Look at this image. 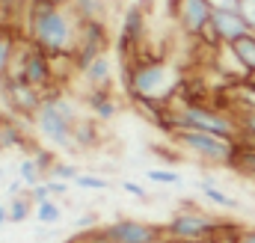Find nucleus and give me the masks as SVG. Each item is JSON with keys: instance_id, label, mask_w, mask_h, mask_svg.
Instances as JSON below:
<instances>
[{"instance_id": "nucleus-1", "label": "nucleus", "mask_w": 255, "mask_h": 243, "mask_svg": "<svg viewBox=\"0 0 255 243\" xmlns=\"http://www.w3.org/2000/svg\"><path fill=\"white\" fill-rule=\"evenodd\" d=\"M24 39L48 57H71L77 48V18L68 0H30L24 6Z\"/></svg>"}, {"instance_id": "nucleus-2", "label": "nucleus", "mask_w": 255, "mask_h": 243, "mask_svg": "<svg viewBox=\"0 0 255 243\" xmlns=\"http://www.w3.org/2000/svg\"><path fill=\"white\" fill-rule=\"evenodd\" d=\"M77 119H80V113H77L74 101L65 95L63 83H54V86L45 92V98H42V107H39V113H36V119H33V127H36V133H39L42 139H48L51 145L77 154V151H74V139H71V130H74Z\"/></svg>"}, {"instance_id": "nucleus-3", "label": "nucleus", "mask_w": 255, "mask_h": 243, "mask_svg": "<svg viewBox=\"0 0 255 243\" xmlns=\"http://www.w3.org/2000/svg\"><path fill=\"white\" fill-rule=\"evenodd\" d=\"M241 229H244V223H238V220H229V217H220V214H208V211L196 208L193 202H184V208H178L166 220L163 235L175 243H187V241H214L220 235L238 238Z\"/></svg>"}, {"instance_id": "nucleus-4", "label": "nucleus", "mask_w": 255, "mask_h": 243, "mask_svg": "<svg viewBox=\"0 0 255 243\" xmlns=\"http://www.w3.org/2000/svg\"><path fill=\"white\" fill-rule=\"evenodd\" d=\"M169 113H172L175 130H205V133L241 139L235 113L220 110L211 101H202V104H169Z\"/></svg>"}, {"instance_id": "nucleus-5", "label": "nucleus", "mask_w": 255, "mask_h": 243, "mask_svg": "<svg viewBox=\"0 0 255 243\" xmlns=\"http://www.w3.org/2000/svg\"><path fill=\"white\" fill-rule=\"evenodd\" d=\"M169 139L181 151L193 154L196 160H202L208 166H232V160L238 154V142H241V139H229V136H217V133H205V130H175Z\"/></svg>"}, {"instance_id": "nucleus-6", "label": "nucleus", "mask_w": 255, "mask_h": 243, "mask_svg": "<svg viewBox=\"0 0 255 243\" xmlns=\"http://www.w3.org/2000/svg\"><path fill=\"white\" fill-rule=\"evenodd\" d=\"M9 77L24 80L27 86L39 89L42 95H45L54 83H60V80H57V71H54V60H51L45 51H39L36 45H30L27 39H21L18 51H15V60H12V71H9Z\"/></svg>"}, {"instance_id": "nucleus-7", "label": "nucleus", "mask_w": 255, "mask_h": 243, "mask_svg": "<svg viewBox=\"0 0 255 243\" xmlns=\"http://www.w3.org/2000/svg\"><path fill=\"white\" fill-rule=\"evenodd\" d=\"M145 33H148V12L139 9L136 3H130L122 15V24H119V33H116V42H113V51H116V60L119 62H130L136 57V51L145 45Z\"/></svg>"}, {"instance_id": "nucleus-8", "label": "nucleus", "mask_w": 255, "mask_h": 243, "mask_svg": "<svg viewBox=\"0 0 255 243\" xmlns=\"http://www.w3.org/2000/svg\"><path fill=\"white\" fill-rule=\"evenodd\" d=\"M0 98H3L6 113H12V116L24 119L27 124H33V119H36V113H39V107H42V98H45V95H42L39 89L27 86L24 80L6 77V80H0Z\"/></svg>"}, {"instance_id": "nucleus-9", "label": "nucleus", "mask_w": 255, "mask_h": 243, "mask_svg": "<svg viewBox=\"0 0 255 243\" xmlns=\"http://www.w3.org/2000/svg\"><path fill=\"white\" fill-rule=\"evenodd\" d=\"M98 232L107 243H163V238H166L163 226L133 220V217H119L110 226H101Z\"/></svg>"}, {"instance_id": "nucleus-10", "label": "nucleus", "mask_w": 255, "mask_h": 243, "mask_svg": "<svg viewBox=\"0 0 255 243\" xmlns=\"http://www.w3.org/2000/svg\"><path fill=\"white\" fill-rule=\"evenodd\" d=\"M211 15H214V9L208 6V0H181L175 21H178L181 33L196 42V39L211 27Z\"/></svg>"}, {"instance_id": "nucleus-11", "label": "nucleus", "mask_w": 255, "mask_h": 243, "mask_svg": "<svg viewBox=\"0 0 255 243\" xmlns=\"http://www.w3.org/2000/svg\"><path fill=\"white\" fill-rule=\"evenodd\" d=\"M83 104H86V110H89L92 119L110 122L119 113L122 98L113 92V86H110V89H86V92H83Z\"/></svg>"}, {"instance_id": "nucleus-12", "label": "nucleus", "mask_w": 255, "mask_h": 243, "mask_svg": "<svg viewBox=\"0 0 255 243\" xmlns=\"http://www.w3.org/2000/svg\"><path fill=\"white\" fill-rule=\"evenodd\" d=\"M211 27H214L217 39H220L223 45H235L241 36L253 33L250 24L241 18V12H214V15H211Z\"/></svg>"}, {"instance_id": "nucleus-13", "label": "nucleus", "mask_w": 255, "mask_h": 243, "mask_svg": "<svg viewBox=\"0 0 255 243\" xmlns=\"http://www.w3.org/2000/svg\"><path fill=\"white\" fill-rule=\"evenodd\" d=\"M21 39H24V33H21L15 24L0 21V80L9 77V71H12V60H15V51H18Z\"/></svg>"}, {"instance_id": "nucleus-14", "label": "nucleus", "mask_w": 255, "mask_h": 243, "mask_svg": "<svg viewBox=\"0 0 255 243\" xmlns=\"http://www.w3.org/2000/svg\"><path fill=\"white\" fill-rule=\"evenodd\" d=\"M98 124L101 122L92 119V116H80L77 119L74 130H71V139H74V151L77 154H86V151H92L98 145V139H101V127Z\"/></svg>"}, {"instance_id": "nucleus-15", "label": "nucleus", "mask_w": 255, "mask_h": 243, "mask_svg": "<svg viewBox=\"0 0 255 243\" xmlns=\"http://www.w3.org/2000/svg\"><path fill=\"white\" fill-rule=\"evenodd\" d=\"M80 77H83V86H86V89H110V86H113V65H110V57L101 54Z\"/></svg>"}, {"instance_id": "nucleus-16", "label": "nucleus", "mask_w": 255, "mask_h": 243, "mask_svg": "<svg viewBox=\"0 0 255 243\" xmlns=\"http://www.w3.org/2000/svg\"><path fill=\"white\" fill-rule=\"evenodd\" d=\"M77 42H92V45L110 51L113 39H110L107 21H77Z\"/></svg>"}, {"instance_id": "nucleus-17", "label": "nucleus", "mask_w": 255, "mask_h": 243, "mask_svg": "<svg viewBox=\"0 0 255 243\" xmlns=\"http://www.w3.org/2000/svg\"><path fill=\"white\" fill-rule=\"evenodd\" d=\"M77 21H107V0H68Z\"/></svg>"}, {"instance_id": "nucleus-18", "label": "nucleus", "mask_w": 255, "mask_h": 243, "mask_svg": "<svg viewBox=\"0 0 255 243\" xmlns=\"http://www.w3.org/2000/svg\"><path fill=\"white\" fill-rule=\"evenodd\" d=\"M232 51H235V57L238 62L244 65V71H247V77L255 74V33H247V36H241L235 45H229Z\"/></svg>"}, {"instance_id": "nucleus-19", "label": "nucleus", "mask_w": 255, "mask_h": 243, "mask_svg": "<svg viewBox=\"0 0 255 243\" xmlns=\"http://www.w3.org/2000/svg\"><path fill=\"white\" fill-rule=\"evenodd\" d=\"M199 193H202L211 205H217V208H223V211H238V199H235V196H229V193H223L217 184L208 181V178H202V181H199Z\"/></svg>"}, {"instance_id": "nucleus-20", "label": "nucleus", "mask_w": 255, "mask_h": 243, "mask_svg": "<svg viewBox=\"0 0 255 243\" xmlns=\"http://www.w3.org/2000/svg\"><path fill=\"white\" fill-rule=\"evenodd\" d=\"M229 169H238L241 175H247V178H255V145L250 142H238V154H235V160H232V166Z\"/></svg>"}, {"instance_id": "nucleus-21", "label": "nucleus", "mask_w": 255, "mask_h": 243, "mask_svg": "<svg viewBox=\"0 0 255 243\" xmlns=\"http://www.w3.org/2000/svg\"><path fill=\"white\" fill-rule=\"evenodd\" d=\"M33 214H36V205H33V199H30L27 193H24V196L9 199V223L21 226V223H27Z\"/></svg>"}, {"instance_id": "nucleus-22", "label": "nucleus", "mask_w": 255, "mask_h": 243, "mask_svg": "<svg viewBox=\"0 0 255 243\" xmlns=\"http://www.w3.org/2000/svg\"><path fill=\"white\" fill-rule=\"evenodd\" d=\"M42 226H57L60 220H63V208H60V202L57 199H45V202H39L36 205V214H33Z\"/></svg>"}, {"instance_id": "nucleus-23", "label": "nucleus", "mask_w": 255, "mask_h": 243, "mask_svg": "<svg viewBox=\"0 0 255 243\" xmlns=\"http://www.w3.org/2000/svg\"><path fill=\"white\" fill-rule=\"evenodd\" d=\"M15 175L27 184V190L45 181V175H42V169L36 166V160H33V157H21V160H18V166H15Z\"/></svg>"}, {"instance_id": "nucleus-24", "label": "nucleus", "mask_w": 255, "mask_h": 243, "mask_svg": "<svg viewBox=\"0 0 255 243\" xmlns=\"http://www.w3.org/2000/svg\"><path fill=\"white\" fill-rule=\"evenodd\" d=\"M235 119H238V130H241V139L255 145V110L247 107H235Z\"/></svg>"}, {"instance_id": "nucleus-25", "label": "nucleus", "mask_w": 255, "mask_h": 243, "mask_svg": "<svg viewBox=\"0 0 255 243\" xmlns=\"http://www.w3.org/2000/svg\"><path fill=\"white\" fill-rule=\"evenodd\" d=\"M77 175H80V166H77V163H71V160H57V163H54V169L48 172V178L63 181V184H74ZM48 178H45V181H48Z\"/></svg>"}, {"instance_id": "nucleus-26", "label": "nucleus", "mask_w": 255, "mask_h": 243, "mask_svg": "<svg viewBox=\"0 0 255 243\" xmlns=\"http://www.w3.org/2000/svg\"><path fill=\"white\" fill-rule=\"evenodd\" d=\"M232 95H235V107L255 110V86H250L247 80H241V83H232Z\"/></svg>"}, {"instance_id": "nucleus-27", "label": "nucleus", "mask_w": 255, "mask_h": 243, "mask_svg": "<svg viewBox=\"0 0 255 243\" xmlns=\"http://www.w3.org/2000/svg\"><path fill=\"white\" fill-rule=\"evenodd\" d=\"M71 187H77V190H95V193H101V190H107L110 181L104 178V175H95V172H80Z\"/></svg>"}, {"instance_id": "nucleus-28", "label": "nucleus", "mask_w": 255, "mask_h": 243, "mask_svg": "<svg viewBox=\"0 0 255 243\" xmlns=\"http://www.w3.org/2000/svg\"><path fill=\"white\" fill-rule=\"evenodd\" d=\"M33 160H36V166L42 169V175L48 178V172L54 169V163H57L60 157H57V151H54V148H45V145H39V151L33 154Z\"/></svg>"}, {"instance_id": "nucleus-29", "label": "nucleus", "mask_w": 255, "mask_h": 243, "mask_svg": "<svg viewBox=\"0 0 255 243\" xmlns=\"http://www.w3.org/2000/svg\"><path fill=\"white\" fill-rule=\"evenodd\" d=\"M145 178L154 184H181V172H175V169H148L145 172Z\"/></svg>"}, {"instance_id": "nucleus-30", "label": "nucleus", "mask_w": 255, "mask_h": 243, "mask_svg": "<svg viewBox=\"0 0 255 243\" xmlns=\"http://www.w3.org/2000/svg\"><path fill=\"white\" fill-rule=\"evenodd\" d=\"M238 12H241V18H244V21L250 24V30L255 33V0H241Z\"/></svg>"}, {"instance_id": "nucleus-31", "label": "nucleus", "mask_w": 255, "mask_h": 243, "mask_svg": "<svg viewBox=\"0 0 255 243\" xmlns=\"http://www.w3.org/2000/svg\"><path fill=\"white\" fill-rule=\"evenodd\" d=\"M48 193H51V199H57V202H60V199H65V196H68V187H71V184H63V181H54V178H48Z\"/></svg>"}, {"instance_id": "nucleus-32", "label": "nucleus", "mask_w": 255, "mask_h": 243, "mask_svg": "<svg viewBox=\"0 0 255 243\" xmlns=\"http://www.w3.org/2000/svg\"><path fill=\"white\" fill-rule=\"evenodd\" d=\"M74 226H77V232H86V229H95V226H98V214H95V211L89 208V211H86V214H83V217H80V220L74 223Z\"/></svg>"}, {"instance_id": "nucleus-33", "label": "nucleus", "mask_w": 255, "mask_h": 243, "mask_svg": "<svg viewBox=\"0 0 255 243\" xmlns=\"http://www.w3.org/2000/svg\"><path fill=\"white\" fill-rule=\"evenodd\" d=\"M208 6H211L214 12H238L241 0H208Z\"/></svg>"}, {"instance_id": "nucleus-34", "label": "nucleus", "mask_w": 255, "mask_h": 243, "mask_svg": "<svg viewBox=\"0 0 255 243\" xmlns=\"http://www.w3.org/2000/svg\"><path fill=\"white\" fill-rule=\"evenodd\" d=\"M27 196L33 199V205H39V202H45V199H51V193H48V184H36V187H30L27 190Z\"/></svg>"}, {"instance_id": "nucleus-35", "label": "nucleus", "mask_w": 255, "mask_h": 243, "mask_svg": "<svg viewBox=\"0 0 255 243\" xmlns=\"http://www.w3.org/2000/svg\"><path fill=\"white\" fill-rule=\"evenodd\" d=\"M119 187L125 190L128 196H136V199H148V193H145V187H142V184H136V181H122Z\"/></svg>"}, {"instance_id": "nucleus-36", "label": "nucleus", "mask_w": 255, "mask_h": 243, "mask_svg": "<svg viewBox=\"0 0 255 243\" xmlns=\"http://www.w3.org/2000/svg\"><path fill=\"white\" fill-rule=\"evenodd\" d=\"M238 243H255V229L253 226H244L238 232Z\"/></svg>"}, {"instance_id": "nucleus-37", "label": "nucleus", "mask_w": 255, "mask_h": 243, "mask_svg": "<svg viewBox=\"0 0 255 243\" xmlns=\"http://www.w3.org/2000/svg\"><path fill=\"white\" fill-rule=\"evenodd\" d=\"M9 223V205H0V226Z\"/></svg>"}, {"instance_id": "nucleus-38", "label": "nucleus", "mask_w": 255, "mask_h": 243, "mask_svg": "<svg viewBox=\"0 0 255 243\" xmlns=\"http://www.w3.org/2000/svg\"><path fill=\"white\" fill-rule=\"evenodd\" d=\"M214 243H238V238H232V235H220V238H214Z\"/></svg>"}, {"instance_id": "nucleus-39", "label": "nucleus", "mask_w": 255, "mask_h": 243, "mask_svg": "<svg viewBox=\"0 0 255 243\" xmlns=\"http://www.w3.org/2000/svg\"><path fill=\"white\" fill-rule=\"evenodd\" d=\"M187 243H214V241H187Z\"/></svg>"}, {"instance_id": "nucleus-40", "label": "nucleus", "mask_w": 255, "mask_h": 243, "mask_svg": "<svg viewBox=\"0 0 255 243\" xmlns=\"http://www.w3.org/2000/svg\"><path fill=\"white\" fill-rule=\"evenodd\" d=\"M163 243H175V241H169V238H163Z\"/></svg>"}, {"instance_id": "nucleus-41", "label": "nucleus", "mask_w": 255, "mask_h": 243, "mask_svg": "<svg viewBox=\"0 0 255 243\" xmlns=\"http://www.w3.org/2000/svg\"><path fill=\"white\" fill-rule=\"evenodd\" d=\"M68 243H71V241H68Z\"/></svg>"}]
</instances>
